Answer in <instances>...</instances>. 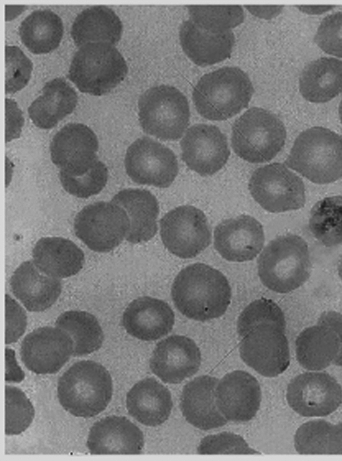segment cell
Here are the masks:
<instances>
[{"label":"cell","instance_id":"42","mask_svg":"<svg viewBox=\"0 0 342 461\" xmlns=\"http://www.w3.org/2000/svg\"><path fill=\"white\" fill-rule=\"evenodd\" d=\"M198 454H260L241 436L223 432L204 437L197 447Z\"/></svg>","mask_w":342,"mask_h":461},{"label":"cell","instance_id":"29","mask_svg":"<svg viewBox=\"0 0 342 461\" xmlns=\"http://www.w3.org/2000/svg\"><path fill=\"white\" fill-rule=\"evenodd\" d=\"M77 100V94L71 85L64 78L56 77L45 84L42 95L31 103L29 116L40 129L53 128L73 112Z\"/></svg>","mask_w":342,"mask_h":461},{"label":"cell","instance_id":"46","mask_svg":"<svg viewBox=\"0 0 342 461\" xmlns=\"http://www.w3.org/2000/svg\"><path fill=\"white\" fill-rule=\"evenodd\" d=\"M24 378L25 373L16 362L14 351L5 348V382H21Z\"/></svg>","mask_w":342,"mask_h":461},{"label":"cell","instance_id":"50","mask_svg":"<svg viewBox=\"0 0 342 461\" xmlns=\"http://www.w3.org/2000/svg\"><path fill=\"white\" fill-rule=\"evenodd\" d=\"M338 273L339 275L341 278V280L342 281V257L339 261V265H338Z\"/></svg>","mask_w":342,"mask_h":461},{"label":"cell","instance_id":"15","mask_svg":"<svg viewBox=\"0 0 342 461\" xmlns=\"http://www.w3.org/2000/svg\"><path fill=\"white\" fill-rule=\"evenodd\" d=\"M73 341L65 331L55 326H44L25 336L20 356L29 370L47 375L58 372L73 356Z\"/></svg>","mask_w":342,"mask_h":461},{"label":"cell","instance_id":"25","mask_svg":"<svg viewBox=\"0 0 342 461\" xmlns=\"http://www.w3.org/2000/svg\"><path fill=\"white\" fill-rule=\"evenodd\" d=\"M179 35L183 52L194 63L202 66L229 58L235 45L231 30L211 32L198 27L191 19L181 23Z\"/></svg>","mask_w":342,"mask_h":461},{"label":"cell","instance_id":"18","mask_svg":"<svg viewBox=\"0 0 342 461\" xmlns=\"http://www.w3.org/2000/svg\"><path fill=\"white\" fill-rule=\"evenodd\" d=\"M264 241L262 225L249 215L225 219L215 227L213 233L215 250L230 262L252 260L262 250Z\"/></svg>","mask_w":342,"mask_h":461},{"label":"cell","instance_id":"12","mask_svg":"<svg viewBox=\"0 0 342 461\" xmlns=\"http://www.w3.org/2000/svg\"><path fill=\"white\" fill-rule=\"evenodd\" d=\"M124 166L134 182L158 188L170 186L179 173L174 153L148 136L136 139L128 147Z\"/></svg>","mask_w":342,"mask_h":461},{"label":"cell","instance_id":"5","mask_svg":"<svg viewBox=\"0 0 342 461\" xmlns=\"http://www.w3.org/2000/svg\"><path fill=\"white\" fill-rule=\"evenodd\" d=\"M312 268L306 242L295 234H286L270 241L257 260L262 284L278 293H289L302 286Z\"/></svg>","mask_w":342,"mask_h":461},{"label":"cell","instance_id":"36","mask_svg":"<svg viewBox=\"0 0 342 461\" xmlns=\"http://www.w3.org/2000/svg\"><path fill=\"white\" fill-rule=\"evenodd\" d=\"M190 19L211 32H224L240 25L244 19L240 5H187Z\"/></svg>","mask_w":342,"mask_h":461},{"label":"cell","instance_id":"35","mask_svg":"<svg viewBox=\"0 0 342 461\" xmlns=\"http://www.w3.org/2000/svg\"><path fill=\"white\" fill-rule=\"evenodd\" d=\"M308 227L323 245H342V196H332L317 201L310 213Z\"/></svg>","mask_w":342,"mask_h":461},{"label":"cell","instance_id":"17","mask_svg":"<svg viewBox=\"0 0 342 461\" xmlns=\"http://www.w3.org/2000/svg\"><path fill=\"white\" fill-rule=\"evenodd\" d=\"M96 135L87 125L70 123L61 128L50 145L51 158L60 171L68 175L81 174L98 160Z\"/></svg>","mask_w":342,"mask_h":461},{"label":"cell","instance_id":"24","mask_svg":"<svg viewBox=\"0 0 342 461\" xmlns=\"http://www.w3.org/2000/svg\"><path fill=\"white\" fill-rule=\"evenodd\" d=\"M14 296L31 312H42L50 308L62 292L61 280L42 272L32 261L21 264L10 279Z\"/></svg>","mask_w":342,"mask_h":461},{"label":"cell","instance_id":"22","mask_svg":"<svg viewBox=\"0 0 342 461\" xmlns=\"http://www.w3.org/2000/svg\"><path fill=\"white\" fill-rule=\"evenodd\" d=\"M122 324L127 332L144 341L158 340L168 334L174 324V314L164 301L140 297L124 310Z\"/></svg>","mask_w":342,"mask_h":461},{"label":"cell","instance_id":"3","mask_svg":"<svg viewBox=\"0 0 342 461\" xmlns=\"http://www.w3.org/2000/svg\"><path fill=\"white\" fill-rule=\"evenodd\" d=\"M254 93L248 75L237 66H224L202 75L192 91L198 114L211 121L232 118L248 107Z\"/></svg>","mask_w":342,"mask_h":461},{"label":"cell","instance_id":"20","mask_svg":"<svg viewBox=\"0 0 342 461\" xmlns=\"http://www.w3.org/2000/svg\"><path fill=\"white\" fill-rule=\"evenodd\" d=\"M215 398L218 410L227 421H248L260 408V384L247 371H233L218 381Z\"/></svg>","mask_w":342,"mask_h":461},{"label":"cell","instance_id":"33","mask_svg":"<svg viewBox=\"0 0 342 461\" xmlns=\"http://www.w3.org/2000/svg\"><path fill=\"white\" fill-rule=\"evenodd\" d=\"M23 45L33 53H47L59 46L64 33L61 18L50 10H38L29 14L19 26Z\"/></svg>","mask_w":342,"mask_h":461},{"label":"cell","instance_id":"43","mask_svg":"<svg viewBox=\"0 0 342 461\" xmlns=\"http://www.w3.org/2000/svg\"><path fill=\"white\" fill-rule=\"evenodd\" d=\"M314 40L325 53L342 58V12L330 14L321 21Z\"/></svg>","mask_w":342,"mask_h":461},{"label":"cell","instance_id":"32","mask_svg":"<svg viewBox=\"0 0 342 461\" xmlns=\"http://www.w3.org/2000/svg\"><path fill=\"white\" fill-rule=\"evenodd\" d=\"M341 347L339 338L328 326L317 323L305 328L295 340V355L299 364L309 371L327 368L337 358Z\"/></svg>","mask_w":342,"mask_h":461},{"label":"cell","instance_id":"19","mask_svg":"<svg viewBox=\"0 0 342 461\" xmlns=\"http://www.w3.org/2000/svg\"><path fill=\"white\" fill-rule=\"evenodd\" d=\"M200 363L201 353L196 342L185 336L172 335L157 344L149 366L164 383L179 384L194 375Z\"/></svg>","mask_w":342,"mask_h":461},{"label":"cell","instance_id":"1","mask_svg":"<svg viewBox=\"0 0 342 461\" xmlns=\"http://www.w3.org/2000/svg\"><path fill=\"white\" fill-rule=\"evenodd\" d=\"M171 296L182 314L192 320L207 321L226 312L231 303V288L220 271L203 263H194L176 276Z\"/></svg>","mask_w":342,"mask_h":461},{"label":"cell","instance_id":"16","mask_svg":"<svg viewBox=\"0 0 342 461\" xmlns=\"http://www.w3.org/2000/svg\"><path fill=\"white\" fill-rule=\"evenodd\" d=\"M180 146L181 158L187 166L202 176L212 175L221 170L231 154L224 134L209 124L190 127Z\"/></svg>","mask_w":342,"mask_h":461},{"label":"cell","instance_id":"23","mask_svg":"<svg viewBox=\"0 0 342 461\" xmlns=\"http://www.w3.org/2000/svg\"><path fill=\"white\" fill-rule=\"evenodd\" d=\"M218 381L215 377L204 375L195 377L183 388L180 397L181 413L189 424L200 429L209 430L227 423L215 403Z\"/></svg>","mask_w":342,"mask_h":461},{"label":"cell","instance_id":"39","mask_svg":"<svg viewBox=\"0 0 342 461\" xmlns=\"http://www.w3.org/2000/svg\"><path fill=\"white\" fill-rule=\"evenodd\" d=\"M108 171L98 159L87 171L76 175L60 171V179L64 190L79 198H88L98 194L105 186Z\"/></svg>","mask_w":342,"mask_h":461},{"label":"cell","instance_id":"34","mask_svg":"<svg viewBox=\"0 0 342 461\" xmlns=\"http://www.w3.org/2000/svg\"><path fill=\"white\" fill-rule=\"evenodd\" d=\"M55 326L65 331L72 338L74 356L92 353L103 345L104 334L102 327L97 319L88 312H64L57 317Z\"/></svg>","mask_w":342,"mask_h":461},{"label":"cell","instance_id":"13","mask_svg":"<svg viewBox=\"0 0 342 461\" xmlns=\"http://www.w3.org/2000/svg\"><path fill=\"white\" fill-rule=\"evenodd\" d=\"M241 360L265 377L282 373L290 364L285 329L274 323H261L243 337L239 345Z\"/></svg>","mask_w":342,"mask_h":461},{"label":"cell","instance_id":"44","mask_svg":"<svg viewBox=\"0 0 342 461\" xmlns=\"http://www.w3.org/2000/svg\"><path fill=\"white\" fill-rule=\"evenodd\" d=\"M6 345L16 342L24 334L27 327V315L23 308L10 295H5Z\"/></svg>","mask_w":342,"mask_h":461},{"label":"cell","instance_id":"28","mask_svg":"<svg viewBox=\"0 0 342 461\" xmlns=\"http://www.w3.org/2000/svg\"><path fill=\"white\" fill-rule=\"evenodd\" d=\"M33 262L43 273L57 279L78 273L84 253L73 241L62 237H43L32 251Z\"/></svg>","mask_w":342,"mask_h":461},{"label":"cell","instance_id":"37","mask_svg":"<svg viewBox=\"0 0 342 461\" xmlns=\"http://www.w3.org/2000/svg\"><path fill=\"white\" fill-rule=\"evenodd\" d=\"M34 415V408L24 392L16 386L5 385V434L18 435L25 432Z\"/></svg>","mask_w":342,"mask_h":461},{"label":"cell","instance_id":"38","mask_svg":"<svg viewBox=\"0 0 342 461\" xmlns=\"http://www.w3.org/2000/svg\"><path fill=\"white\" fill-rule=\"evenodd\" d=\"M274 323L285 329L286 321L281 308L267 299L255 300L248 304L241 312L237 323V330L240 337L245 336L250 330L261 323Z\"/></svg>","mask_w":342,"mask_h":461},{"label":"cell","instance_id":"7","mask_svg":"<svg viewBox=\"0 0 342 461\" xmlns=\"http://www.w3.org/2000/svg\"><path fill=\"white\" fill-rule=\"evenodd\" d=\"M127 72L124 58L114 45L94 42L86 44L76 51L68 78L79 91L101 96L116 88Z\"/></svg>","mask_w":342,"mask_h":461},{"label":"cell","instance_id":"10","mask_svg":"<svg viewBox=\"0 0 342 461\" xmlns=\"http://www.w3.org/2000/svg\"><path fill=\"white\" fill-rule=\"evenodd\" d=\"M130 222L125 210L110 201H98L85 206L76 215V236L91 250L106 253L126 238Z\"/></svg>","mask_w":342,"mask_h":461},{"label":"cell","instance_id":"27","mask_svg":"<svg viewBox=\"0 0 342 461\" xmlns=\"http://www.w3.org/2000/svg\"><path fill=\"white\" fill-rule=\"evenodd\" d=\"M111 202L127 212L130 228L126 240L133 244L145 242L157 232L159 213L158 201L154 195L145 189L127 188L116 194Z\"/></svg>","mask_w":342,"mask_h":461},{"label":"cell","instance_id":"21","mask_svg":"<svg viewBox=\"0 0 342 461\" xmlns=\"http://www.w3.org/2000/svg\"><path fill=\"white\" fill-rule=\"evenodd\" d=\"M144 445L142 430L125 416H105L91 427L86 446L91 454H140Z\"/></svg>","mask_w":342,"mask_h":461},{"label":"cell","instance_id":"48","mask_svg":"<svg viewBox=\"0 0 342 461\" xmlns=\"http://www.w3.org/2000/svg\"><path fill=\"white\" fill-rule=\"evenodd\" d=\"M245 8L254 16L263 19L277 16L283 9L282 5H245Z\"/></svg>","mask_w":342,"mask_h":461},{"label":"cell","instance_id":"40","mask_svg":"<svg viewBox=\"0 0 342 461\" xmlns=\"http://www.w3.org/2000/svg\"><path fill=\"white\" fill-rule=\"evenodd\" d=\"M332 424L315 419L301 425L294 436V447L300 454H328V434Z\"/></svg>","mask_w":342,"mask_h":461},{"label":"cell","instance_id":"45","mask_svg":"<svg viewBox=\"0 0 342 461\" xmlns=\"http://www.w3.org/2000/svg\"><path fill=\"white\" fill-rule=\"evenodd\" d=\"M317 323L328 326L338 336L341 342V347L337 358L332 363L337 366H342V314L334 311L324 312L319 316Z\"/></svg>","mask_w":342,"mask_h":461},{"label":"cell","instance_id":"51","mask_svg":"<svg viewBox=\"0 0 342 461\" xmlns=\"http://www.w3.org/2000/svg\"><path fill=\"white\" fill-rule=\"evenodd\" d=\"M339 119H340L341 123L342 124V99H341V101L339 103Z\"/></svg>","mask_w":342,"mask_h":461},{"label":"cell","instance_id":"47","mask_svg":"<svg viewBox=\"0 0 342 461\" xmlns=\"http://www.w3.org/2000/svg\"><path fill=\"white\" fill-rule=\"evenodd\" d=\"M328 454H342V421L332 425L328 440Z\"/></svg>","mask_w":342,"mask_h":461},{"label":"cell","instance_id":"49","mask_svg":"<svg viewBox=\"0 0 342 461\" xmlns=\"http://www.w3.org/2000/svg\"><path fill=\"white\" fill-rule=\"evenodd\" d=\"M297 8L303 13L311 15L321 14L332 10L335 5H296Z\"/></svg>","mask_w":342,"mask_h":461},{"label":"cell","instance_id":"8","mask_svg":"<svg viewBox=\"0 0 342 461\" xmlns=\"http://www.w3.org/2000/svg\"><path fill=\"white\" fill-rule=\"evenodd\" d=\"M138 116L143 131L161 140H176L189 123L187 97L176 88L166 84L147 89L138 100Z\"/></svg>","mask_w":342,"mask_h":461},{"label":"cell","instance_id":"14","mask_svg":"<svg viewBox=\"0 0 342 461\" xmlns=\"http://www.w3.org/2000/svg\"><path fill=\"white\" fill-rule=\"evenodd\" d=\"M286 397L290 408L301 416H325L342 403V388L326 372H306L291 380Z\"/></svg>","mask_w":342,"mask_h":461},{"label":"cell","instance_id":"26","mask_svg":"<svg viewBox=\"0 0 342 461\" xmlns=\"http://www.w3.org/2000/svg\"><path fill=\"white\" fill-rule=\"evenodd\" d=\"M128 413L142 425L155 427L170 416L173 406L170 390L154 377L135 383L126 397Z\"/></svg>","mask_w":342,"mask_h":461},{"label":"cell","instance_id":"6","mask_svg":"<svg viewBox=\"0 0 342 461\" xmlns=\"http://www.w3.org/2000/svg\"><path fill=\"white\" fill-rule=\"evenodd\" d=\"M285 127L274 113L252 107L235 120L232 126L234 152L250 163H263L275 158L285 145Z\"/></svg>","mask_w":342,"mask_h":461},{"label":"cell","instance_id":"31","mask_svg":"<svg viewBox=\"0 0 342 461\" xmlns=\"http://www.w3.org/2000/svg\"><path fill=\"white\" fill-rule=\"evenodd\" d=\"M123 25L116 12L105 5L89 7L75 18L70 30L77 47L104 42L115 45L122 34Z\"/></svg>","mask_w":342,"mask_h":461},{"label":"cell","instance_id":"9","mask_svg":"<svg viewBox=\"0 0 342 461\" xmlns=\"http://www.w3.org/2000/svg\"><path fill=\"white\" fill-rule=\"evenodd\" d=\"M248 189L255 201L269 212L299 210L306 201L302 179L285 164L272 163L256 169Z\"/></svg>","mask_w":342,"mask_h":461},{"label":"cell","instance_id":"41","mask_svg":"<svg viewBox=\"0 0 342 461\" xmlns=\"http://www.w3.org/2000/svg\"><path fill=\"white\" fill-rule=\"evenodd\" d=\"M5 93L14 94L28 84L33 68L31 61L16 46L5 47Z\"/></svg>","mask_w":342,"mask_h":461},{"label":"cell","instance_id":"4","mask_svg":"<svg viewBox=\"0 0 342 461\" xmlns=\"http://www.w3.org/2000/svg\"><path fill=\"white\" fill-rule=\"evenodd\" d=\"M285 164L315 184L332 183L342 177V136L308 128L295 138Z\"/></svg>","mask_w":342,"mask_h":461},{"label":"cell","instance_id":"2","mask_svg":"<svg viewBox=\"0 0 342 461\" xmlns=\"http://www.w3.org/2000/svg\"><path fill=\"white\" fill-rule=\"evenodd\" d=\"M57 392L66 411L77 417H93L105 410L111 400V376L100 363L81 360L60 376Z\"/></svg>","mask_w":342,"mask_h":461},{"label":"cell","instance_id":"30","mask_svg":"<svg viewBox=\"0 0 342 461\" xmlns=\"http://www.w3.org/2000/svg\"><path fill=\"white\" fill-rule=\"evenodd\" d=\"M302 97L311 103L328 102L342 92V61L322 57L306 64L299 78Z\"/></svg>","mask_w":342,"mask_h":461},{"label":"cell","instance_id":"11","mask_svg":"<svg viewBox=\"0 0 342 461\" xmlns=\"http://www.w3.org/2000/svg\"><path fill=\"white\" fill-rule=\"evenodd\" d=\"M159 226L163 245L180 258L196 257L211 242V232L205 214L192 205L171 210L161 218Z\"/></svg>","mask_w":342,"mask_h":461}]
</instances>
